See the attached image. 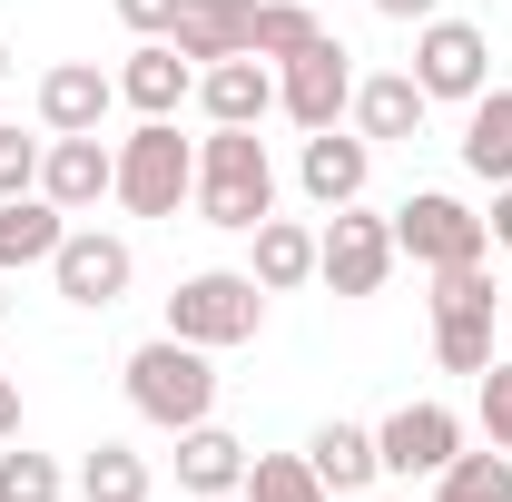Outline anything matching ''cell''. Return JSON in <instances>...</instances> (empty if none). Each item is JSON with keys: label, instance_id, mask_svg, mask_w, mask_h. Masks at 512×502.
I'll return each mask as SVG.
<instances>
[{"label": "cell", "instance_id": "obj_1", "mask_svg": "<svg viewBox=\"0 0 512 502\" xmlns=\"http://www.w3.org/2000/svg\"><path fill=\"white\" fill-rule=\"evenodd\" d=\"M119 384H128V414L158 424V434H188V424L217 414V355L188 345V335H148V345H128Z\"/></svg>", "mask_w": 512, "mask_h": 502}, {"label": "cell", "instance_id": "obj_2", "mask_svg": "<svg viewBox=\"0 0 512 502\" xmlns=\"http://www.w3.org/2000/svg\"><path fill=\"white\" fill-rule=\"evenodd\" d=\"M188 207H197V227H227V237L276 217V158H266L256 128H207L197 138V197Z\"/></svg>", "mask_w": 512, "mask_h": 502}, {"label": "cell", "instance_id": "obj_3", "mask_svg": "<svg viewBox=\"0 0 512 502\" xmlns=\"http://www.w3.org/2000/svg\"><path fill=\"white\" fill-rule=\"evenodd\" d=\"M168 335H188L207 355L256 345L266 335V286H256L247 266H197V276H178V296H168Z\"/></svg>", "mask_w": 512, "mask_h": 502}, {"label": "cell", "instance_id": "obj_4", "mask_svg": "<svg viewBox=\"0 0 512 502\" xmlns=\"http://www.w3.org/2000/svg\"><path fill=\"white\" fill-rule=\"evenodd\" d=\"M197 197V138H178V119H138L119 138V207L128 217H178Z\"/></svg>", "mask_w": 512, "mask_h": 502}, {"label": "cell", "instance_id": "obj_5", "mask_svg": "<svg viewBox=\"0 0 512 502\" xmlns=\"http://www.w3.org/2000/svg\"><path fill=\"white\" fill-rule=\"evenodd\" d=\"M384 276H394V217H375L365 197L335 207L316 227V286L355 306V296H384Z\"/></svg>", "mask_w": 512, "mask_h": 502}, {"label": "cell", "instance_id": "obj_6", "mask_svg": "<svg viewBox=\"0 0 512 502\" xmlns=\"http://www.w3.org/2000/svg\"><path fill=\"white\" fill-rule=\"evenodd\" d=\"M493 276H483V256L473 266H434V365L444 375H483L493 365Z\"/></svg>", "mask_w": 512, "mask_h": 502}, {"label": "cell", "instance_id": "obj_7", "mask_svg": "<svg viewBox=\"0 0 512 502\" xmlns=\"http://www.w3.org/2000/svg\"><path fill=\"white\" fill-rule=\"evenodd\" d=\"M414 89H424V99H434V109H473V99H483V89H493V40H483V30H473V20H453V10H434V20H414Z\"/></svg>", "mask_w": 512, "mask_h": 502}, {"label": "cell", "instance_id": "obj_8", "mask_svg": "<svg viewBox=\"0 0 512 502\" xmlns=\"http://www.w3.org/2000/svg\"><path fill=\"white\" fill-rule=\"evenodd\" d=\"M394 256H414L424 276H434V266H473V256H493V227L453 188H414L394 207Z\"/></svg>", "mask_w": 512, "mask_h": 502}, {"label": "cell", "instance_id": "obj_9", "mask_svg": "<svg viewBox=\"0 0 512 502\" xmlns=\"http://www.w3.org/2000/svg\"><path fill=\"white\" fill-rule=\"evenodd\" d=\"M50 286H60V306H79V315H109L138 286V247H128L119 227H79L69 217V237H60V256H50Z\"/></svg>", "mask_w": 512, "mask_h": 502}, {"label": "cell", "instance_id": "obj_10", "mask_svg": "<svg viewBox=\"0 0 512 502\" xmlns=\"http://www.w3.org/2000/svg\"><path fill=\"white\" fill-rule=\"evenodd\" d=\"M345 109H355V50L345 40H306L296 60H276V119L345 128Z\"/></svg>", "mask_w": 512, "mask_h": 502}, {"label": "cell", "instance_id": "obj_11", "mask_svg": "<svg viewBox=\"0 0 512 502\" xmlns=\"http://www.w3.org/2000/svg\"><path fill=\"white\" fill-rule=\"evenodd\" d=\"M296 188H306L316 217L355 207V197L375 188V138H355V128H306V148H296Z\"/></svg>", "mask_w": 512, "mask_h": 502}, {"label": "cell", "instance_id": "obj_12", "mask_svg": "<svg viewBox=\"0 0 512 502\" xmlns=\"http://www.w3.org/2000/svg\"><path fill=\"white\" fill-rule=\"evenodd\" d=\"M375 453H384V473L434 483L453 453H463V414H453V404H394V414L375 424Z\"/></svg>", "mask_w": 512, "mask_h": 502}, {"label": "cell", "instance_id": "obj_13", "mask_svg": "<svg viewBox=\"0 0 512 502\" xmlns=\"http://www.w3.org/2000/svg\"><path fill=\"white\" fill-rule=\"evenodd\" d=\"M40 197L69 217H99V197H119V138H50L40 148Z\"/></svg>", "mask_w": 512, "mask_h": 502}, {"label": "cell", "instance_id": "obj_14", "mask_svg": "<svg viewBox=\"0 0 512 502\" xmlns=\"http://www.w3.org/2000/svg\"><path fill=\"white\" fill-rule=\"evenodd\" d=\"M109 109H119V69H99V60L40 69V128L50 138H89V128H109Z\"/></svg>", "mask_w": 512, "mask_h": 502}, {"label": "cell", "instance_id": "obj_15", "mask_svg": "<svg viewBox=\"0 0 512 502\" xmlns=\"http://www.w3.org/2000/svg\"><path fill=\"white\" fill-rule=\"evenodd\" d=\"M197 99V60L178 50V40H138L119 60V109H138V119H178Z\"/></svg>", "mask_w": 512, "mask_h": 502}, {"label": "cell", "instance_id": "obj_16", "mask_svg": "<svg viewBox=\"0 0 512 502\" xmlns=\"http://www.w3.org/2000/svg\"><path fill=\"white\" fill-rule=\"evenodd\" d=\"M197 109H207V128H266L276 119V60H207Z\"/></svg>", "mask_w": 512, "mask_h": 502}, {"label": "cell", "instance_id": "obj_17", "mask_svg": "<svg viewBox=\"0 0 512 502\" xmlns=\"http://www.w3.org/2000/svg\"><path fill=\"white\" fill-rule=\"evenodd\" d=\"M424 119H434V99L414 89V69H375V79H355V109H345L355 138L394 148V138H424Z\"/></svg>", "mask_w": 512, "mask_h": 502}, {"label": "cell", "instance_id": "obj_18", "mask_svg": "<svg viewBox=\"0 0 512 502\" xmlns=\"http://www.w3.org/2000/svg\"><path fill=\"white\" fill-rule=\"evenodd\" d=\"M247 276L266 286V296L316 286V227H306V217H256L247 227Z\"/></svg>", "mask_w": 512, "mask_h": 502}, {"label": "cell", "instance_id": "obj_19", "mask_svg": "<svg viewBox=\"0 0 512 502\" xmlns=\"http://www.w3.org/2000/svg\"><path fill=\"white\" fill-rule=\"evenodd\" d=\"M306 463H316V483H325L335 502H345V493H375V483H384L375 424H316V434H306Z\"/></svg>", "mask_w": 512, "mask_h": 502}, {"label": "cell", "instance_id": "obj_20", "mask_svg": "<svg viewBox=\"0 0 512 502\" xmlns=\"http://www.w3.org/2000/svg\"><path fill=\"white\" fill-rule=\"evenodd\" d=\"M69 237V207H50V197H0V276H30V266H50Z\"/></svg>", "mask_w": 512, "mask_h": 502}, {"label": "cell", "instance_id": "obj_21", "mask_svg": "<svg viewBox=\"0 0 512 502\" xmlns=\"http://www.w3.org/2000/svg\"><path fill=\"white\" fill-rule=\"evenodd\" d=\"M237 483H247V443L227 434L217 414H207V424H188V434H178V493L207 502V493H237Z\"/></svg>", "mask_w": 512, "mask_h": 502}, {"label": "cell", "instance_id": "obj_22", "mask_svg": "<svg viewBox=\"0 0 512 502\" xmlns=\"http://www.w3.org/2000/svg\"><path fill=\"white\" fill-rule=\"evenodd\" d=\"M247 20H256V0H188L168 40H178L197 69H207V60H256V50H247Z\"/></svg>", "mask_w": 512, "mask_h": 502}, {"label": "cell", "instance_id": "obj_23", "mask_svg": "<svg viewBox=\"0 0 512 502\" xmlns=\"http://www.w3.org/2000/svg\"><path fill=\"white\" fill-rule=\"evenodd\" d=\"M453 148H463V168H473L483 188H503V178H512V89H503V79L463 109V138H453Z\"/></svg>", "mask_w": 512, "mask_h": 502}, {"label": "cell", "instance_id": "obj_24", "mask_svg": "<svg viewBox=\"0 0 512 502\" xmlns=\"http://www.w3.org/2000/svg\"><path fill=\"white\" fill-rule=\"evenodd\" d=\"M69 493H79V502H158V483H148V453H128V443H89L79 473H69Z\"/></svg>", "mask_w": 512, "mask_h": 502}, {"label": "cell", "instance_id": "obj_25", "mask_svg": "<svg viewBox=\"0 0 512 502\" xmlns=\"http://www.w3.org/2000/svg\"><path fill=\"white\" fill-rule=\"evenodd\" d=\"M0 502H69V463L60 453H30V443L10 434L0 443Z\"/></svg>", "mask_w": 512, "mask_h": 502}, {"label": "cell", "instance_id": "obj_26", "mask_svg": "<svg viewBox=\"0 0 512 502\" xmlns=\"http://www.w3.org/2000/svg\"><path fill=\"white\" fill-rule=\"evenodd\" d=\"M306 40H325V20L306 10V0H256V20H247V50H256V60H296Z\"/></svg>", "mask_w": 512, "mask_h": 502}, {"label": "cell", "instance_id": "obj_27", "mask_svg": "<svg viewBox=\"0 0 512 502\" xmlns=\"http://www.w3.org/2000/svg\"><path fill=\"white\" fill-rule=\"evenodd\" d=\"M237 493L247 502H335L306 453H247V483H237Z\"/></svg>", "mask_w": 512, "mask_h": 502}, {"label": "cell", "instance_id": "obj_28", "mask_svg": "<svg viewBox=\"0 0 512 502\" xmlns=\"http://www.w3.org/2000/svg\"><path fill=\"white\" fill-rule=\"evenodd\" d=\"M434 502H512V453H453L434 473Z\"/></svg>", "mask_w": 512, "mask_h": 502}, {"label": "cell", "instance_id": "obj_29", "mask_svg": "<svg viewBox=\"0 0 512 502\" xmlns=\"http://www.w3.org/2000/svg\"><path fill=\"white\" fill-rule=\"evenodd\" d=\"M473 404H483V443L512 453V355H493V365L473 375Z\"/></svg>", "mask_w": 512, "mask_h": 502}, {"label": "cell", "instance_id": "obj_30", "mask_svg": "<svg viewBox=\"0 0 512 502\" xmlns=\"http://www.w3.org/2000/svg\"><path fill=\"white\" fill-rule=\"evenodd\" d=\"M40 148H50V138L0 128V197H30V188H40Z\"/></svg>", "mask_w": 512, "mask_h": 502}, {"label": "cell", "instance_id": "obj_31", "mask_svg": "<svg viewBox=\"0 0 512 502\" xmlns=\"http://www.w3.org/2000/svg\"><path fill=\"white\" fill-rule=\"evenodd\" d=\"M178 10H188V0H119V20L138 30V40H168V30H178Z\"/></svg>", "mask_w": 512, "mask_h": 502}, {"label": "cell", "instance_id": "obj_32", "mask_svg": "<svg viewBox=\"0 0 512 502\" xmlns=\"http://www.w3.org/2000/svg\"><path fill=\"white\" fill-rule=\"evenodd\" d=\"M384 20H394V30H414V20H434V10H444V0H375Z\"/></svg>", "mask_w": 512, "mask_h": 502}, {"label": "cell", "instance_id": "obj_33", "mask_svg": "<svg viewBox=\"0 0 512 502\" xmlns=\"http://www.w3.org/2000/svg\"><path fill=\"white\" fill-rule=\"evenodd\" d=\"M20 434V375H10V365H0V443Z\"/></svg>", "mask_w": 512, "mask_h": 502}, {"label": "cell", "instance_id": "obj_34", "mask_svg": "<svg viewBox=\"0 0 512 502\" xmlns=\"http://www.w3.org/2000/svg\"><path fill=\"white\" fill-rule=\"evenodd\" d=\"M483 227H493V247H512V178L493 188V217H483Z\"/></svg>", "mask_w": 512, "mask_h": 502}, {"label": "cell", "instance_id": "obj_35", "mask_svg": "<svg viewBox=\"0 0 512 502\" xmlns=\"http://www.w3.org/2000/svg\"><path fill=\"white\" fill-rule=\"evenodd\" d=\"M0 79H10V40H0Z\"/></svg>", "mask_w": 512, "mask_h": 502}, {"label": "cell", "instance_id": "obj_36", "mask_svg": "<svg viewBox=\"0 0 512 502\" xmlns=\"http://www.w3.org/2000/svg\"><path fill=\"white\" fill-rule=\"evenodd\" d=\"M0 315H10V276H0Z\"/></svg>", "mask_w": 512, "mask_h": 502}, {"label": "cell", "instance_id": "obj_37", "mask_svg": "<svg viewBox=\"0 0 512 502\" xmlns=\"http://www.w3.org/2000/svg\"><path fill=\"white\" fill-rule=\"evenodd\" d=\"M207 502H247V493H207Z\"/></svg>", "mask_w": 512, "mask_h": 502}]
</instances>
